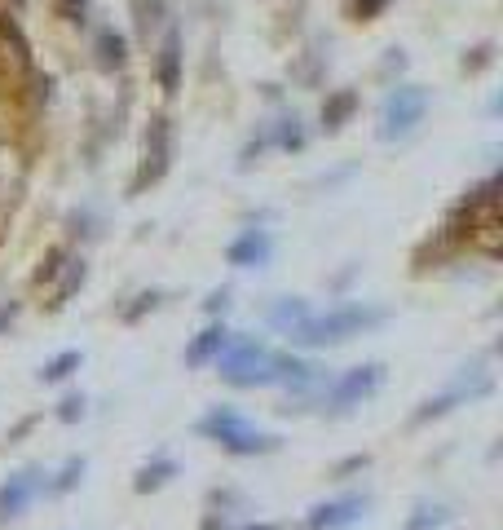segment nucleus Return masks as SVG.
I'll return each instance as SVG.
<instances>
[{"instance_id":"1","label":"nucleus","mask_w":503,"mask_h":530,"mask_svg":"<svg viewBox=\"0 0 503 530\" xmlns=\"http://www.w3.org/2000/svg\"><path fill=\"white\" fill-rule=\"evenodd\" d=\"M389 323V310L380 305H362V301H345L327 314H309L287 332V341L301 345V349H327V345H345L349 336H362L371 327Z\"/></svg>"},{"instance_id":"2","label":"nucleus","mask_w":503,"mask_h":530,"mask_svg":"<svg viewBox=\"0 0 503 530\" xmlns=\"http://www.w3.org/2000/svg\"><path fill=\"white\" fill-rule=\"evenodd\" d=\"M199 438L217 442L226 455H239V460H252V455H270L283 447V438L278 433H261L252 420H243L234 407H212L208 416H203L199 424Z\"/></svg>"},{"instance_id":"3","label":"nucleus","mask_w":503,"mask_h":530,"mask_svg":"<svg viewBox=\"0 0 503 530\" xmlns=\"http://www.w3.org/2000/svg\"><path fill=\"white\" fill-rule=\"evenodd\" d=\"M380 385H384V363H358V367L340 371V376L323 389V411L327 416H345V411L362 407Z\"/></svg>"},{"instance_id":"4","label":"nucleus","mask_w":503,"mask_h":530,"mask_svg":"<svg viewBox=\"0 0 503 530\" xmlns=\"http://www.w3.org/2000/svg\"><path fill=\"white\" fill-rule=\"evenodd\" d=\"M428 115V93L420 84H398V89L384 98V111H380V137L393 142V137H406L424 124Z\"/></svg>"},{"instance_id":"5","label":"nucleus","mask_w":503,"mask_h":530,"mask_svg":"<svg viewBox=\"0 0 503 530\" xmlns=\"http://www.w3.org/2000/svg\"><path fill=\"white\" fill-rule=\"evenodd\" d=\"M468 371V367H464ZM490 385H495V380H490V371H481V363L468 371V376H459L451 389H446V394H437V398H428L420 411H415L411 416V424H428V420H442V416H451V411L459 407V402H473V398H481V394H490Z\"/></svg>"},{"instance_id":"6","label":"nucleus","mask_w":503,"mask_h":530,"mask_svg":"<svg viewBox=\"0 0 503 530\" xmlns=\"http://www.w3.org/2000/svg\"><path fill=\"white\" fill-rule=\"evenodd\" d=\"M49 486V473L40 469V464H27V469L9 473L5 482H0V522H9V517H23L31 500H36L40 491Z\"/></svg>"},{"instance_id":"7","label":"nucleus","mask_w":503,"mask_h":530,"mask_svg":"<svg viewBox=\"0 0 503 530\" xmlns=\"http://www.w3.org/2000/svg\"><path fill=\"white\" fill-rule=\"evenodd\" d=\"M173 164V124L164 115H155L151 129H146V151H142V173H137V190L142 186H155L159 177L168 173Z\"/></svg>"},{"instance_id":"8","label":"nucleus","mask_w":503,"mask_h":530,"mask_svg":"<svg viewBox=\"0 0 503 530\" xmlns=\"http://www.w3.org/2000/svg\"><path fill=\"white\" fill-rule=\"evenodd\" d=\"M367 508H371L367 495H340V500L314 504L309 508V530H349L367 517Z\"/></svg>"},{"instance_id":"9","label":"nucleus","mask_w":503,"mask_h":530,"mask_svg":"<svg viewBox=\"0 0 503 530\" xmlns=\"http://www.w3.org/2000/svg\"><path fill=\"white\" fill-rule=\"evenodd\" d=\"M226 261L234 265V270H261V265H270L274 261L270 230H243V235L226 248Z\"/></svg>"},{"instance_id":"10","label":"nucleus","mask_w":503,"mask_h":530,"mask_svg":"<svg viewBox=\"0 0 503 530\" xmlns=\"http://www.w3.org/2000/svg\"><path fill=\"white\" fill-rule=\"evenodd\" d=\"M155 80L159 89L173 98V93L181 89V31L168 27L164 31V45H159V67H155Z\"/></svg>"},{"instance_id":"11","label":"nucleus","mask_w":503,"mask_h":530,"mask_svg":"<svg viewBox=\"0 0 503 530\" xmlns=\"http://www.w3.org/2000/svg\"><path fill=\"white\" fill-rule=\"evenodd\" d=\"M226 341H230L226 323H208V327H203V332L195 336V341L186 345V354H181V358H186V367H208L212 358L226 349Z\"/></svg>"},{"instance_id":"12","label":"nucleus","mask_w":503,"mask_h":530,"mask_svg":"<svg viewBox=\"0 0 503 530\" xmlns=\"http://www.w3.org/2000/svg\"><path fill=\"white\" fill-rule=\"evenodd\" d=\"M177 473H181V464L173 460V455H155L151 464H142V469H137L133 491H137V495H155V491H164V486L173 482Z\"/></svg>"},{"instance_id":"13","label":"nucleus","mask_w":503,"mask_h":530,"mask_svg":"<svg viewBox=\"0 0 503 530\" xmlns=\"http://www.w3.org/2000/svg\"><path fill=\"white\" fill-rule=\"evenodd\" d=\"M353 111H358V93H353V89H336L323 102V129L327 133H340L353 120Z\"/></svg>"},{"instance_id":"14","label":"nucleus","mask_w":503,"mask_h":530,"mask_svg":"<svg viewBox=\"0 0 503 530\" xmlns=\"http://www.w3.org/2000/svg\"><path fill=\"white\" fill-rule=\"evenodd\" d=\"M80 363H84V354H80V349H62L58 358H49V363L40 367V385H62V380H71V376H76Z\"/></svg>"},{"instance_id":"15","label":"nucleus","mask_w":503,"mask_h":530,"mask_svg":"<svg viewBox=\"0 0 503 530\" xmlns=\"http://www.w3.org/2000/svg\"><path fill=\"white\" fill-rule=\"evenodd\" d=\"M84 283H89V265H84V261H71V265H67V279H62V283H58V292H53L49 310H53V314L67 310L71 296H76V292L84 288Z\"/></svg>"},{"instance_id":"16","label":"nucleus","mask_w":503,"mask_h":530,"mask_svg":"<svg viewBox=\"0 0 503 530\" xmlns=\"http://www.w3.org/2000/svg\"><path fill=\"white\" fill-rule=\"evenodd\" d=\"M446 522H451V513H446L442 504L420 500V504L411 508V517H406V526H402V530H442Z\"/></svg>"},{"instance_id":"17","label":"nucleus","mask_w":503,"mask_h":530,"mask_svg":"<svg viewBox=\"0 0 503 530\" xmlns=\"http://www.w3.org/2000/svg\"><path fill=\"white\" fill-rule=\"evenodd\" d=\"M301 318H309V301H305V296H283V301L270 310V323L278 327V332H292Z\"/></svg>"},{"instance_id":"18","label":"nucleus","mask_w":503,"mask_h":530,"mask_svg":"<svg viewBox=\"0 0 503 530\" xmlns=\"http://www.w3.org/2000/svg\"><path fill=\"white\" fill-rule=\"evenodd\" d=\"M84 469H89V464H84V455H71V460L62 464L58 477H53L45 491H49V495H71V491H76V486L84 482Z\"/></svg>"},{"instance_id":"19","label":"nucleus","mask_w":503,"mask_h":530,"mask_svg":"<svg viewBox=\"0 0 503 530\" xmlns=\"http://www.w3.org/2000/svg\"><path fill=\"white\" fill-rule=\"evenodd\" d=\"M159 301H164L159 292H142V296H133V305H124L120 318H124V323H142L151 310H159Z\"/></svg>"},{"instance_id":"20","label":"nucleus","mask_w":503,"mask_h":530,"mask_svg":"<svg viewBox=\"0 0 503 530\" xmlns=\"http://www.w3.org/2000/svg\"><path fill=\"white\" fill-rule=\"evenodd\" d=\"M62 261H67V248H49L45 261H40L36 274H31V283H53L62 274Z\"/></svg>"},{"instance_id":"21","label":"nucleus","mask_w":503,"mask_h":530,"mask_svg":"<svg viewBox=\"0 0 503 530\" xmlns=\"http://www.w3.org/2000/svg\"><path fill=\"white\" fill-rule=\"evenodd\" d=\"M98 49H102V67H124V40L111 27L98 36Z\"/></svg>"},{"instance_id":"22","label":"nucleus","mask_w":503,"mask_h":530,"mask_svg":"<svg viewBox=\"0 0 503 530\" xmlns=\"http://www.w3.org/2000/svg\"><path fill=\"white\" fill-rule=\"evenodd\" d=\"M84 411H89L84 394H67V398L58 402V411H53V416H58L62 424H80V420H84Z\"/></svg>"},{"instance_id":"23","label":"nucleus","mask_w":503,"mask_h":530,"mask_svg":"<svg viewBox=\"0 0 503 530\" xmlns=\"http://www.w3.org/2000/svg\"><path fill=\"white\" fill-rule=\"evenodd\" d=\"M278 146H283V151H301L305 146V129H301V120H283V129H278Z\"/></svg>"},{"instance_id":"24","label":"nucleus","mask_w":503,"mask_h":530,"mask_svg":"<svg viewBox=\"0 0 503 530\" xmlns=\"http://www.w3.org/2000/svg\"><path fill=\"white\" fill-rule=\"evenodd\" d=\"M58 14L67 18V23H84V14H89V0H58Z\"/></svg>"},{"instance_id":"25","label":"nucleus","mask_w":503,"mask_h":530,"mask_svg":"<svg viewBox=\"0 0 503 530\" xmlns=\"http://www.w3.org/2000/svg\"><path fill=\"white\" fill-rule=\"evenodd\" d=\"M384 5H389V0H358V5H353V18H358V23H367V18L384 14Z\"/></svg>"},{"instance_id":"26","label":"nucleus","mask_w":503,"mask_h":530,"mask_svg":"<svg viewBox=\"0 0 503 530\" xmlns=\"http://www.w3.org/2000/svg\"><path fill=\"white\" fill-rule=\"evenodd\" d=\"M203 310L208 314H226L230 310V288H221V292H212L208 301H203Z\"/></svg>"},{"instance_id":"27","label":"nucleus","mask_w":503,"mask_h":530,"mask_svg":"<svg viewBox=\"0 0 503 530\" xmlns=\"http://www.w3.org/2000/svg\"><path fill=\"white\" fill-rule=\"evenodd\" d=\"M358 469H367V455H349V460H340L336 469H331V477H349V473H358Z\"/></svg>"},{"instance_id":"28","label":"nucleus","mask_w":503,"mask_h":530,"mask_svg":"<svg viewBox=\"0 0 503 530\" xmlns=\"http://www.w3.org/2000/svg\"><path fill=\"white\" fill-rule=\"evenodd\" d=\"M18 310H23V305H18V301H9V305H0V332H9V327H14V318H18Z\"/></svg>"},{"instance_id":"29","label":"nucleus","mask_w":503,"mask_h":530,"mask_svg":"<svg viewBox=\"0 0 503 530\" xmlns=\"http://www.w3.org/2000/svg\"><path fill=\"white\" fill-rule=\"evenodd\" d=\"M36 420H40V416H27V420H23V424H18V429H14V433H9V442H18V438H23V433H31V429H36Z\"/></svg>"},{"instance_id":"30","label":"nucleus","mask_w":503,"mask_h":530,"mask_svg":"<svg viewBox=\"0 0 503 530\" xmlns=\"http://www.w3.org/2000/svg\"><path fill=\"white\" fill-rule=\"evenodd\" d=\"M243 530H283V526H274V522H256V526H243Z\"/></svg>"}]
</instances>
